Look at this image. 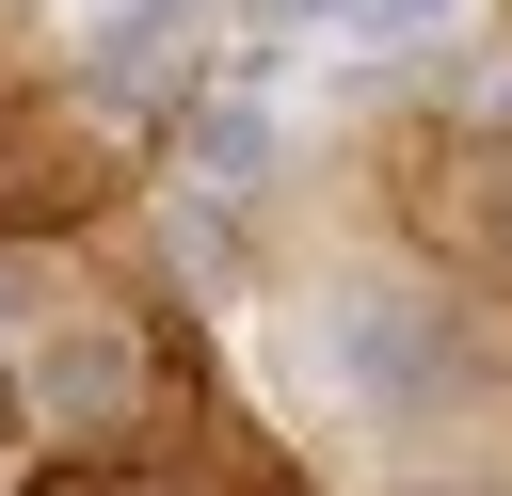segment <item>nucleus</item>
Instances as JSON below:
<instances>
[{
	"mask_svg": "<svg viewBox=\"0 0 512 496\" xmlns=\"http://www.w3.org/2000/svg\"><path fill=\"white\" fill-rule=\"evenodd\" d=\"M288 16H352V0H288Z\"/></svg>",
	"mask_w": 512,
	"mask_h": 496,
	"instance_id": "nucleus-1",
	"label": "nucleus"
}]
</instances>
